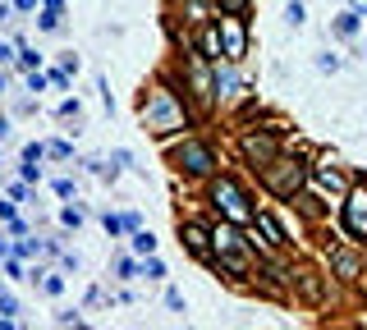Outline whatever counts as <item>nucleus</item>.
Returning a JSON list of instances; mask_svg holds the SVG:
<instances>
[{"label": "nucleus", "instance_id": "nucleus-20", "mask_svg": "<svg viewBox=\"0 0 367 330\" xmlns=\"http://www.w3.org/2000/svg\"><path fill=\"white\" fill-rule=\"evenodd\" d=\"M317 69H322V74H335V69H340V55L322 51V55H317Z\"/></svg>", "mask_w": 367, "mask_h": 330}, {"label": "nucleus", "instance_id": "nucleus-16", "mask_svg": "<svg viewBox=\"0 0 367 330\" xmlns=\"http://www.w3.org/2000/svg\"><path fill=\"white\" fill-rule=\"evenodd\" d=\"M133 252H138V257H152V252H157V239H152V229H133Z\"/></svg>", "mask_w": 367, "mask_h": 330}, {"label": "nucleus", "instance_id": "nucleus-13", "mask_svg": "<svg viewBox=\"0 0 367 330\" xmlns=\"http://www.w3.org/2000/svg\"><path fill=\"white\" fill-rule=\"evenodd\" d=\"M331 271H335V275H340V280H354V275H358V257H354V252H344V248H335L331 252Z\"/></svg>", "mask_w": 367, "mask_h": 330}, {"label": "nucleus", "instance_id": "nucleus-35", "mask_svg": "<svg viewBox=\"0 0 367 330\" xmlns=\"http://www.w3.org/2000/svg\"><path fill=\"white\" fill-rule=\"evenodd\" d=\"M9 138V120H5V115H0V142H5Z\"/></svg>", "mask_w": 367, "mask_h": 330}, {"label": "nucleus", "instance_id": "nucleus-14", "mask_svg": "<svg viewBox=\"0 0 367 330\" xmlns=\"http://www.w3.org/2000/svg\"><path fill=\"white\" fill-rule=\"evenodd\" d=\"M358 23H363L358 9H344V14L335 18V33H340V37H358Z\"/></svg>", "mask_w": 367, "mask_h": 330}, {"label": "nucleus", "instance_id": "nucleus-32", "mask_svg": "<svg viewBox=\"0 0 367 330\" xmlns=\"http://www.w3.org/2000/svg\"><path fill=\"white\" fill-rule=\"evenodd\" d=\"M0 220H5V225L14 220V207H9V202H0Z\"/></svg>", "mask_w": 367, "mask_h": 330}, {"label": "nucleus", "instance_id": "nucleus-19", "mask_svg": "<svg viewBox=\"0 0 367 330\" xmlns=\"http://www.w3.org/2000/svg\"><path fill=\"white\" fill-rule=\"evenodd\" d=\"M46 157H55V161H69V157H74V147H69V142H46Z\"/></svg>", "mask_w": 367, "mask_h": 330}, {"label": "nucleus", "instance_id": "nucleus-36", "mask_svg": "<svg viewBox=\"0 0 367 330\" xmlns=\"http://www.w3.org/2000/svg\"><path fill=\"white\" fill-rule=\"evenodd\" d=\"M5 18H9V5H0V23H5Z\"/></svg>", "mask_w": 367, "mask_h": 330}, {"label": "nucleus", "instance_id": "nucleus-28", "mask_svg": "<svg viewBox=\"0 0 367 330\" xmlns=\"http://www.w3.org/2000/svg\"><path fill=\"white\" fill-rule=\"evenodd\" d=\"M42 289H46V294H60L64 280H60V275H46V280H42Z\"/></svg>", "mask_w": 367, "mask_h": 330}, {"label": "nucleus", "instance_id": "nucleus-21", "mask_svg": "<svg viewBox=\"0 0 367 330\" xmlns=\"http://www.w3.org/2000/svg\"><path fill=\"white\" fill-rule=\"evenodd\" d=\"M285 18H289V28H303V5H298V0H289V5H285Z\"/></svg>", "mask_w": 367, "mask_h": 330}, {"label": "nucleus", "instance_id": "nucleus-6", "mask_svg": "<svg viewBox=\"0 0 367 330\" xmlns=\"http://www.w3.org/2000/svg\"><path fill=\"white\" fill-rule=\"evenodd\" d=\"M216 33H220V55H225L230 64H244V55H248L244 14H220V18H216Z\"/></svg>", "mask_w": 367, "mask_h": 330}, {"label": "nucleus", "instance_id": "nucleus-11", "mask_svg": "<svg viewBox=\"0 0 367 330\" xmlns=\"http://www.w3.org/2000/svg\"><path fill=\"white\" fill-rule=\"evenodd\" d=\"M239 87H244V79H239L235 64L225 60V69L216 64V74H211V96H216V101H220V96H239Z\"/></svg>", "mask_w": 367, "mask_h": 330}, {"label": "nucleus", "instance_id": "nucleus-3", "mask_svg": "<svg viewBox=\"0 0 367 330\" xmlns=\"http://www.w3.org/2000/svg\"><path fill=\"white\" fill-rule=\"evenodd\" d=\"M211 207L225 220H235V225H253V198H248L244 183L230 179V174H220V179L211 183Z\"/></svg>", "mask_w": 367, "mask_h": 330}, {"label": "nucleus", "instance_id": "nucleus-31", "mask_svg": "<svg viewBox=\"0 0 367 330\" xmlns=\"http://www.w3.org/2000/svg\"><path fill=\"white\" fill-rule=\"evenodd\" d=\"M55 322H60V326H83V317H79V312H60Z\"/></svg>", "mask_w": 367, "mask_h": 330}, {"label": "nucleus", "instance_id": "nucleus-29", "mask_svg": "<svg viewBox=\"0 0 367 330\" xmlns=\"http://www.w3.org/2000/svg\"><path fill=\"white\" fill-rule=\"evenodd\" d=\"M28 92H46V79H42V74H28Z\"/></svg>", "mask_w": 367, "mask_h": 330}, {"label": "nucleus", "instance_id": "nucleus-15", "mask_svg": "<svg viewBox=\"0 0 367 330\" xmlns=\"http://www.w3.org/2000/svg\"><path fill=\"white\" fill-rule=\"evenodd\" d=\"M198 46H202V60H220V33H216V28H207Z\"/></svg>", "mask_w": 367, "mask_h": 330}, {"label": "nucleus", "instance_id": "nucleus-38", "mask_svg": "<svg viewBox=\"0 0 367 330\" xmlns=\"http://www.w3.org/2000/svg\"><path fill=\"white\" fill-rule=\"evenodd\" d=\"M0 92H5V79H0Z\"/></svg>", "mask_w": 367, "mask_h": 330}, {"label": "nucleus", "instance_id": "nucleus-17", "mask_svg": "<svg viewBox=\"0 0 367 330\" xmlns=\"http://www.w3.org/2000/svg\"><path fill=\"white\" fill-rule=\"evenodd\" d=\"M138 275H147V280H166V266H161V261H157V252H152V257H142Z\"/></svg>", "mask_w": 367, "mask_h": 330}, {"label": "nucleus", "instance_id": "nucleus-12", "mask_svg": "<svg viewBox=\"0 0 367 330\" xmlns=\"http://www.w3.org/2000/svg\"><path fill=\"white\" fill-rule=\"evenodd\" d=\"M307 179H312L322 193H331V198H344V174L335 170L331 161H326V165H317V170H307Z\"/></svg>", "mask_w": 367, "mask_h": 330}, {"label": "nucleus", "instance_id": "nucleus-9", "mask_svg": "<svg viewBox=\"0 0 367 330\" xmlns=\"http://www.w3.org/2000/svg\"><path fill=\"white\" fill-rule=\"evenodd\" d=\"M179 239H184V248H188L193 257L216 261V257H211V229H207V225H198V220H184V225H179Z\"/></svg>", "mask_w": 367, "mask_h": 330}, {"label": "nucleus", "instance_id": "nucleus-26", "mask_svg": "<svg viewBox=\"0 0 367 330\" xmlns=\"http://www.w3.org/2000/svg\"><path fill=\"white\" fill-rule=\"evenodd\" d=\"M42 157H46L42 142H28V147H23V161H42Z\"/></svg>", "mask_w": 367, "mask_h": 330}, {"label": "nucleus", "instance_id": "nucleus-30", "mask_svg": "<svg viewBox=\"0 0 367 330\" xmlns=\"http://www.w3.org/2000/svg\"><path fill=\"white\" fill-rule=\"evenodd\" d=\"M166 307H170V312H184V298L175 294V289H170V294H166Z\"/></svg>", "mask_w": 367, "mask_h": 330}, {"label": "nucleus", "instance_id": "nucleus-7", "mask_svg": "<svg viewBox=\"0 0 367 330\" xmlns=\"http://www.w3.org/2000/svg\"><path fill=\"white\" fill-rule=\"evenodd\" d=\"M239 152L248 157L253 170L271 165V161L280 157V129H271V133H244V138H239Z\"/></svg>", "mask_w": 367, "mask_h": 330}, {"label": "nucleus", "instance_id": "nucleus-8", "mask_svg": "<svg viewBox=\"0 0 367 330\" xmlns=\"http://www.w3.org/2000/svg\"><path fill=\"white\" fill-rule=\"evenodd\" d=\"M344 229H349L354 239H367V183L358 188H344Z\"/></svg>", "mask_w": 367, "mask_h": 330}, {"label": "nucleus", "instance_id": "nucleus-34", "mask_svg": "<svg viewBox=\"0 0 367 330\" xmlns=\"http://www.w3.org/2000/svg\"><path fill=\"white\" fill-rule=\"evenodd\" d=\"M5 60H14V51H9V46L0 42V64H5Z\"/></svg>", "mask_w": 367, "mask_h": 330}, {"label": "nucleus", "instance_id": "nucleus-18", "mask_svg": "<svg viewBox=\"0 0 367 330\" xmlns=\"http://www.w3.org/2000/svg\"><path fill=\"white\" fill-rule=\"evenodd\" d=\"M60 14H64V9H51V5H46V9H42V18H37V23H42L46 33H55V28H60Z\"/></svg>", "mask_w": 367, "mask_h": 330}, {"label": "nucleus", "instance_id": "nucleus-24", "mask_svg": "<svg viewBox=\"0 0 367 330\" xmlns=\"http://www.w3.org/2000/svg\"><path fill=\"white\" fill-rule=\"evenodd\" d=\"M115 275H120V280H133V275H138V266H133L129 257H120V261H115Z\"/></svg>", "mask_w": 367, "mask_h": 330}, {"label": "nucleus", "instance_id": "nucleus-25", "mask_svg": "<svg viewBox=\"0 0 367 330\" xmlns=\"http://www.w3.org/2000/svg\"><path fill=\"white\" fill-rule=\"evenodd\" d=\"M37 60H42V55H37V51H28V46H18V64H23V69H33Z\"/></svg>", "mask_w": 367, "mask_h": 330}, {"label": "nucleus", "instance_id": "nucleus-10", "mask_svg": "<svg viewBox=\"0 0 367 330\" xmlns=\"http://www.w3.org/2000/svg\"><path fill=\"white\" fill-rule=\"evenodd\" d=\"M253 225H257V234H262L266 248H285V244H289V239H285V225H280L271 211H253Z\"/></svg>", "mask_w": 367, "mask_h": 330}, {"label": "nucleus", "instance_id": "nucleus-27", "mask_svg": "<svg viewBox=\"0 0 367 330\" xmlns=\"http://www.w3.org/2000/svg\"><path fill=\"white\" fill-rule=\"evenodd\" d=\"M23 179H28V183L42 179V165H37V161H23Z\"/></svg>", "mask_w": 367, "mask_h": 330}, {"label": "nucleus", "instance_id": "nucleus-33", "mask_svg": "<svg viewBox=\"0 0 367 330\" xmlns=\"http://www.w3.org/2000/svg\"><path fill=\"white\" fill-rule=\"evenodd\" d=\"M14 9H18V14H28V9H37V0H14Z\"/></svg>", "mask_w": 367, "mask_h": 330}, {"label": "nucleus", "instance_id": "nucleus-22", "mask_svg": "<svg viewBox=\"0 0 367 330\" xmlns=\"http://www.w3.org/2000/svg\"><path fill=\"white\" fill-rule=\"evenodd\" d=\"M216 5H220V14H244L253 0H216Z\"/></svg>", "mask_w": 367, "mask_h": 330}, {"label": "nucleus", "instance_id": "nucleus-37", "mask_svg": "<svg viewBox=\"0 0 367 330\" xmlns=\"http://www.w3.org/2000/svg\"><path fill=\"white\" fill-rule=\"evenodd\" d=\"M354 9H358V14H363V9H367V0H354Z\"/></svg>", "mask_w": 367, "mask_h": 330}, {"label": "nucleus", "instance_id": "nucleus-1", "mask_svg": "<svg viewBox=\"0 0 367 330\" xmlns=\"http://www.w3.org/2000/svg\"><path fill=\"white\" fill-rule=\"evenodd\" d=\"M142 129L157 133V138H166V133H175V129H188V110H184V101L175 92L157 87V92L142 101Z\"/></svg>", "mask_w": 367, "mask_h": 330}, {"label": "nucleus", "instance_id": "nucleus-4", "mask_svg": "<svg viewBox=\"0 0 367 330\" xmlns=\"http://www.w3.org/2000/svg\"><path fill=\"white\" fill-rule=\"evenodd\" d=\"M211 266H230V271H244L248 266V244L244 234L235 229V220H220V225H211Z\"/></svg>", "mask_w": 367, "mask_h": 330}, {"label": "nucleus", "instance_id": "nucleus-23", "mask_svg": "<svg viewBox=\"0 0 367 330\" xmlns=\"http://www.w3.org/2000/svg\"><path fill=\"white\" fill-rule=\"evenodd\" d=\"M101 225H106V234H124V216H111V211H106Z\"/></svg>", "mask_w": 367, "mask_h": 330}, {"label": "nucleus", "instance_id": "nucleus-5", "mask_svg": "<svg viewBox=\"0 0 367 330\" xmlns=\"http://www.w3.org/2000/svg\"><path fill=\"white\" fill-rule=\"evenodd\" d=\"M170 161H175V170L193 174V179H202V174H211V170H216V152H211L207 142H198V138L179 142V147L170 152Z\"/></svg>", "mask_w": 367, "mask_h": 330}, {"label": "nucleus", "instance_id": "nucleus-2", "mask_svg": "<svg viewBox=\"0 0 367 330\" xmlns=\"http://www.w3.org/2000/svg\"><path fill=\"white\" fill-rule=\"evenodd\" d=\"M262 183L276 193V198L294 202L298 193L307 188V165L298 161V157H276L271 165H262Z\"/></svg>", "mask_w": 367, "mask_h": 330}]
</instances>
